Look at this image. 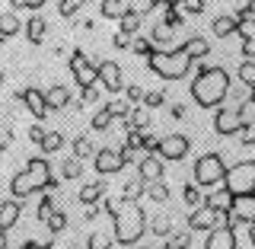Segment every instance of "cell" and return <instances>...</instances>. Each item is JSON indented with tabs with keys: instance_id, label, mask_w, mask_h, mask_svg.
Listing matches in <instances>:
<instances>
[{
	"instance_id": "cell-45",
	"label": "cell",
	"mask_w": 255,
	"mask_h": 249,
	"mask_svg": "<svg viewBox=\"0 0 255 249\" xmlns=\"http://www.w3.org/2000/svg\"><path fill=\"white\" fill-rule=\"evenodd\" d=\"M182 6L191 13V16H198V13H204V0H182Z\"/></svg>"
},
{
	"instance_id": "cell-42",
	"label": "cell",
	"mask_w": 255,
	"mask_h": 249,
	"mask_svg": "<svg viewBox=\"0 0 255 249\" xmlns=\"http://www.w3.org/2000/svg\"><path fill=\"white\" fill-rule=\"evenodd\" d=\"M153 38H137V42H134V51H137V54H143V58H147V54L150 51H153Z\"/></svg>"
},
{
	"instance_id": "cell-25",
	"label": "cell",
	"mask_w": 255,
	"mask_h": 249,
	"mask_svg": "<svg viewBox=\"0 0 255 249\" xmlns=\"http://www.w3.org/2000/svg\"><path fill=\"white\" fill-rule=\"evenodd\" d=\"M143 192H147V182L137 176V179H128L125 186H122V198H125V202H137Z\"/></svg>"
},
{
	"instance_id": "cell-2",
	"label": "cell",
	"mask_w": 255,
	"mask_h": 249,
	"mask_svg": "<svg viewBox=\"0 0 255 249\" xmlns=\"http://www.w3.org/2000/svg\"><path fill=\"white\" fill-rule=\"evenodd\" d=\"M54 176H51V163H48L45 157H32L29 163H26V170H19L13 176V182H10V192H13V198H29V195H35V192H54Z\"/></svg>"
},
{
	"instance_id": "cell-26",
	"label": "cell",
	"mask_w": 255,
	"mask_h": 249,
	"mask_svg": "<svg viewBox=\"0 0 255 249\" xmlns=\"http://www.w3.org/2000/svg\"><path fill=\"white\" fill-rule=\"evenodd\" d=\"M118 22H122V32H128V35H137V32H140V22H143V16H140L137 10H131V13H125Z\"/></svg>"
},
{
	"instance_id": "cell-22",
	"label": "cell",
	"mask_w": 255,
	"mask_h": 249,
	"mask_svg": "<svg viewBox=\"0 0 255 249\" xmlns=\"http://www.w3.org/2000/svg\"><path fill=\"white\" fill-rule=\"evenodd\" d=\"M131 13V0H102V19H122Z\"/></svg>"
},
{
	"instance_id": "cell-36",
	"label": "cell",
	"mask_w": 255,
	"mask_h": 249,
	"mask_svg": "<svg viewBox=\"0 0 255 249\" xmlns=\"http://www.w3.org/2000/svg\"><path fill=\"white\" fill-rule=\"evenodd\" d=\"M54 211H58V208H54V202H51V195H48V192H45L42 205H38V221H42V224H48V218H51Z\"/></svg>"
},
{
	"instance_id": "cell-15",
	"label": "cell",
	"mask_w": 255,
	"mask_h": 249,
	"mask_svg": "<svg viewBox=\"0 0 255 249\" xmlns=\"http://www.w3.org/2000/svg\"><path fill=\"white\" fill-rule=\"evenodd\" d=\"M140 179L143 182H153V179H163V157L156 154V150H143L140 157Z\"/></svg>"
},
{
	"instance_id": "cell-54",
	"label": "cell",
	"mask_w": 255,
	"mask_h": 249,
	"mask_svg": "<svg viewBox=\"0 0 255 249\" xmlns=\"http://www.w3.org/2000/svg\"><path fill=\"white\" fill-rule=\"evenodd\" d=\"M169 112H172V118H182V115H185V106H182V102H175Z\"/></svg>"
},
{
	"instance_id": "cell-55",
	"label": "cell",
	"mask_w": 255,
	"mask_h": 249,
	"mask_svg": "<svg viewBox=\"0 0 255 249\" xmlns=\"http://www.w3.org/2000/svg\"><path fill=\"white\" fill-rule=\"evenodd\" d=\"M153 230H156V234H166V230H169V224H166L163 218H159V221L153 224Z\"/></svg>"
},
{
	"instance_id": "cell-61",
	"label": "cell",
	"mask_w": 255,
	"mask_h": 249,
	"mask_svg": "<svg viewBox=\"0 0 255 249\" xmlns=\"http://www.w3.org/2000/svg\"><path fill=\"white\" fill-rule=\"evenodd\" d=\"M0 42H3V35H0Z\"/></svg>"
},
{
	"instance_id": "cell-35",
	"label": "cell",
	"mask_w": 255,
	"mask_h": 249,
	"mask_svg": "<svg viewBox=\"0 0 255 249\" xmlns=\"http://www.w3.org/2000/svg\"><path fill=\"white\" fill-rule=\"evenodd\" d=\"M182 198H185L191 208H198V205H201V186H198V182H195V186H185V189H182Z\"/></svg>"
},
{
	"instance_id": "cell-10",
	"label": "cell",
	"mask_w": 255,
	"mask_h": 249,
	"mask_svg": "<svg viewBox=\"0 0 255 249\" xmlns=\"http://www.w3.org/2000/svg\"><path fill=\"white\" fill-rule=\"evenodd\" d=\"M188 150H191V141L185 138V134H166V138H159L156 154L163 160H185Z\"/></svg>"
},
{
	"instance_id": "cell-51",
	"label": "cell",
	"mask_w": 255,
	"mask_h": 249,
	"mask_svg": "<svg viewBox=\"0 0 255 249\" xmlns=\"http://www.w3.org/2000/svg\"><path fill=\"white\" fill-rule=\"evenodd\" d=\"M128 99H131V102H140V99H143V90L131 83V86H128Z\"/></svg>"
},
{
	"instance_id": "cell-37",
	"label": "cell",
	"mask_w": 255,
	"mask_h": 249,
	"mask_svg": "<svg viewBox=\"0 0 255 249\" xmlns=\"http://www.w3.org/2000/svg\"><path fill=\"white\" fill-rule=\"evenodd\" d=\"M64 227H67V214H64V211H54L51 218H48V230H51V234H61Z\"/></svg>"
},
{
	"instance_id": "cell-44",
	"label": "cell",
	"mask_w": 255,
	"mask_h": 249,
	"mask_svg": "<svg viewBox=\"0 0 255 249\" xmlns=\"http://www.w3.org/2000/svg\"><path fill=\"white\" fill-rule=\"evenodd\" d=\"M96 86H99V83H96ZM96 86H80V90H83V93H80V99H83V102H90V106H93V102L99 99V90H96Z\"/></svg>"
},
{
	"instance_id": "cell-59",
	"label": "cell",
	"mask_w": 255,
	"mask_h": 249,
	"mask_svg": "<svg viewBox=\"0 0 255 249\" xmlns=\"http://www.w3.org/2000/svg\"><path fill=\"white\" fill-rule=\"evenodd\" d=\"M249 93H252V96H255V86H249Z\"/></svg>"
},
{
	"instance_id": "cell-30",
	"label": "cell",
	"mask_w": 255,
	"mask_h": 249,
	"mask_svg": "<svg viewBox=\"0 0 255 249\" xmlns=\"http://www.w3.org/2000/svg\"><path fill=\"white\" fill-rule=\"evenodd\" d=\"M239 80H243V86H255V58H246L239 64Z\"/></svg>"
},
{
	"instance_id": "cell-12",
	"label": "cell",
	"mask_w": 255,
	"mask_h": 249,
	"mask_svg": "<svg viewBox=\"0 0 255 249\" xmlns=\"http://www.w3.org/2000/svg\"><path fill=\"white\" fill-rule=\"evenodd\" d=\"M188 227L191 230H214V227H220V211L217 208H211V205H198L195 211L188 214Z\"/></svg>"
},
{
	"instance_id": "cell-6",
	"label": "cell",
	"mask_w": 255,
	"mask_h": 249,
	"mask_svg": "<svg viewBox=\"0 0 255 249\" xmlns=\"http://www.w3.org/2000/svg\"><path fill=\"white\" fill-rule=\"evenodd\" d=\"M220 186H227L236 198L255 195V160H239V163H233Z\"/></svg>"
},
{
	"instance_id": "cell-3",
	"label": "cell",
	"mask_w": 255,
	"mask_h": 249,
	"mask_svg": "<svg viewBox=\"0 0 255 249\" xmlns=\"http://www.w3.org/2000/svg\"><path fill=\"white\" fill-rule=\"evenodd\" d=\"M112 221H115V243L118 246H134L137 240L147 234V214L137 202H125L122 208L112 211Z\"/></svg>"
},
{
	"instance_id": "cell-33",
	"label": "cell",
	"mask_w": 255,
	"mask_h": 249,
	"mask_svg": "<svg viewBox=\"0 0 255 249\" xmlns=\"http://www.w3.org/2000/svg\"><path fill=\"white\" fill-rule=\"evenodd\" d=\"M74 157H80V160H86V157H96V150H93L90 138H77V141H74Z\"/></svg>"
},
{
	"instance_id": "cell-52",
	"label": "cell",
	"mask_w": 255,
	"mask_h": 249,
	"mask_svg": "<svg viewBox=\"0 0 255 249\" xmlns=\"http://www.w3.org/2000/svg\"><path fill=\"white\" fill-rule=\"evenodd\" d=\"M179 246H188V237H172L169 243H166V249H179Z\"/></svg>"
},
{
	"instance_id": "cell-5",
	"label": "cell",
	"mask_w": 255,
	"mask_h": 249,
	"mask_svg": "<svg viewBox=\"0 0 255 249\" xmlns=\"http://www.w3.org/2000/svg\"><path fill=\"white\" fill-rule=\"evenodd\" d=\"M227 160H223V154H217V150H211V154H201L195 160V182L201 189L207 186H220L223 179H227Z\"/></svg>"
},
{
	"instance_id": "cell-38",
	"label": "cell",
	"mask_w": 255,
	"mask_h": 249,
	"mask_svg": "<svg viewBox=\"0 0 255 249\" xmlns=\"http://www.w3.org/2000/svg\"><path fill=\"white\" fill-rule=\"evenodd\" d=\"M239 35H243V38H252L255 35V16H243V19H239Z\"/></svg>"
},
{
	"instance_id": "cell-43",
	"label": "cell",
	"mask_w": 255,
	"mask_h": 249,
	"mask_svg": "<svg viewBox=\"0 0 255 249\" xmlns=\"http://www.w3.org/2000/svg\"><path fill=\"white\" fill-rule=\"evenodd\" d=\"M86 246H90V249H109V246H112V240H106L102 234H93L90 240H86Z\"/></svg>"
},
{
	"instance_id": "cell-34",
	"label": "cell",
	"mask_w": 255,
	"mask_h": 249,
	"mask_svg": "<svg viewBox=\"0 0 255 249\" xmlns=\"http://www.w3.org/2000/svg\"><path fill=\"white\" fill-rule=\"evenodd\" d=\"M80 173H83V166H80V157H74V160H64V170H61L64 179H77Z\"/></svg>"
},
{
	"instance_id": "cell-24",
	"label": "cell",
	"mask_w": 255,
	"mask_h": 249,
	"mask_svg": "<svg viewBox=\"0 0 255 249\" xmlns=\"http://www.w3.org/2000/svg\"><path fill=\"white\" fill-rule=\"evenodd\" d=\"M236 29H239V19H236V16H217V19H214V26H211V32L217 38H230Z\"/></svg>"
},
{
	"instance_id": "cell-27",
	"label": "cell",
	"mask_w": 255,
	"mask_h": 249,
	"mask_svg": "<svg viewBox=\"0 0 255 249\" xmlns=\"http://www.w3.org/2000/svg\"><path fill=\"white\" fill-rule=\"evenodd\" d=\"M106 109L112 112L115 118H128L134 112V106H131V99H112V102H106Z\"/></svg>"
},
{
	"instance_id": "cell-50",
	"label": "cell",
	"mask_w": 255,
	"mask_h": 249,
	"mask_svg": "<svg viewBox=\"0 0 255 249\" xmlns=\"http://www.w3.org/2000/svg\"><path fill=\"white\" fill-rule=\"evenodd\" d=\"M131 38H134V35H128V32L118 29V35H115V48H128V45H131Z\"/></svg>"
},
{
	"instance_id": "cell-41",
	"label": "cell",
	"mask_w": 255,
	"mask_h": 249,
	"mask_svg": "<svg viewBox=\"0 0 255 249\" xmlns=\"http://www.w3.org/2000/svg\"><path fill=\"white\" fill-rule=\"evenodd\" d=\"M143 106H150V109L163 106V93H159V90H150V93H143Z\"/></svg>"
},
{
	"instance_id": "cell-32",
	"label": "cell",
	"mask_w": 255,
	"mask_h": 249,
	"mask_svg": "<svg viewBox=\"0 0 255 249\" xmlns=\"http://www.w3.org/2000/svg\"><path fill=\"white\" fill-rule=\"evenodd\" d=\"M83 3H86V0H61V3H58V13L64 16V19H70V16H77L80 10H83Z\"/></svg>"
},
{
	"instance_id": "cell-1",
	"label": "cell",
	"mask_w": 255,
	"mask_h": 249,
	"mask_svg": "<svg viewBox=\"0 0 255 249\" xmlns=\"http://www.w3.org/2000/svg\"><path fill=\"white\" fill-rule=\"evenodd\" d=\"M230 96V74L227 67H198L195 83H191V99L201 109H220Z\"/></svg>"
},
{
	"instance_id": "cell-21",
	"label": "cell",
	"mask_w": 255,
	"mask_h": 249,
	"mask_svg": "<svg viewBox=\"0 0 255 249\" xmlns=\"http://www.w3.org/2000/svg\"><path fill=\"white\" fill-rule=\"evenodd\" d=\"M19 32H22V22H19V16H16V10L0 13V35H3V42L13 38V35H19Z\"/></svg>"
},
{
	"instance_id": "cell-19",
	"label": "cell",
	"mask_w": 255,
	"mask_h": 249,
	"mask_svg": "<svg viewBox=\"0 0 255 249\" xmlns=\"http://www.w3.org/2000/svg\"><path fill=\"white\" fill-rule=\"evenodd\" d=\"M45 96H48V106H51V112L67 109V106H70V99H74V93H70L67 86H61V83H54L51 90H45Z\"/></svg>"
},
{
	"instance_id": "cell-53",
	"label": "cell",
	"mask_w": 255,
	"mask_h": 249,
	"mask_svg": "<svg viewBox=\"0 0 255 249\" xmlns=\"http://www.w3.org/2000/svg\"><path fill=\"white\" fill-rule=\"evenodd\" d=\"M10 131H6V128H0V150H6V147H10Z\"/></svg>"
},
{
	"instance_id": "cell-58",
	"label": "cell",
	"mask_w": 255,
	"mask_h": 249,
	"mask_svg": "<svg viewBox=\"0 0 255 249\" xmlns=\"http://www.w3.org/2000/svg\"><path fill=\"white\" fill-rule=\"evenodd\" d=\"M163 6H182V0H163Z\"/></svg>"
},
{
	"instance_id": "cell-23",
	"label": "cell",
	"mask_w": 255,
	"mask_h": 249,
	"mask_svg": "<svg viewBox=\"0 0 255 249\" xmlns=\"http://www.w3.org/2000/svg\"><path fill=\"white\" fill-rule=\"evenodd\" d=\"M45 32H48V22L42 19V16H32V19L26 22V38L32 45H42L45 42Z\"/></svg>"
},
{
	"instance_id": "cell-31",
	"label": "cell",
	"mask_w": 255,
	"mask_h": 249,
	"mask_svg": "<svg viewBox=\"0 0 255 249\" xmlns=\"http://www.w3.org/2000/svg\"><path fill=\"white\" fill-rule=\"evenodd\" d=\"M61 147H64L61 131H48V134H45V141H42V150H45V154H58Z\"/></svg>"
},
{
	"instance_id": "cell-39",
	"label": "cell",
	"mask_w": 255,
	"mask_h": 249,
	"mask_svg": "<svg viewBox=\"0 0 255 249\" xmlns=\"http://www.w3.org/2000/svg\"><path fill=\"white\" fill-rule=\"evenodd\" d=\"M239 112H243L246 125H249V122H255V96H252V93L246 96V102H243V106H239Z\"/></svg>"
},
{
	"instance_id": "cell-13",
	"label": "cell",
	"mask_w": 255,
	"mask_h": 249,
	"mask_svg": "<svg viewBox=\"0 0 255 249\" xmlns=\"http://www.w3.org/2000/svg\"><path fill=\"white\" fill-rule=\"evenodd\" d=\"M204 246H207V249H236V246H239V240H236V227H233V224H223V227L207 230Z\"/></svg>"
},
{
	"instance_id": "cell-18",
	"label": "cell",
	"mask_w": 255,
	"mask_h": 249,
	"mask_svg": "<svg viewBox=\"0 0 255 249\" xmlns=\"http://www.w3.org/2000/svg\"><path fill=\"white\" fill-rule=\"evenodd\" d=\"M204 205L217 208V211H233V205H236V195H233V192H230L227 186H220L217 192H211V195L204 198Z\"/></svg>"
},
{
	"instance_id": "cell-11",
	"label": "cell",
	"mask_w": 255,
	"mask_h": 249,
	"mask_svg": "<svg viewBox=\"0 0 255 249\" xmlns=\"http://www.w3.org/2000/svg\"><path fill=\"white\" fill-rule=\"evenodd\" d=\"M16 96H19V102H26V109H29L35 118H38V122H42V118L48 115V112H51L45 90H38V86H26V90H19Z\"/></svg>"
},
{
	"instance_id": "cell-17",
	"label": "cell",
	"mask_w": 255,
	"mask_h": 249,
	"mask_svg": "<svg viewBox=\"0 0 255 249\" xmlns=\"http://www.w3.org/2000/svg\"><path fill=\"white\" fill-rule=\"evenodd\" d=\"M19 214H22V208H19V198H10V202H0V230H10V227H16Z\"/></svg>"
},
{
	"instance_id": "cell-60",
	"label": "cell",
	"mask_w": 255,
	"mask_h": 249,
	"mask_svg": "<svg viewBox=\"0 0 255 249\" xmlns=\"http://www.w3.org/2000/svg\"><path fill=\"white\" fill-rule=\"evenodd\" d=\"M0 83H3V70H0Z\"/></svg>"
},
{
	"instance_id": "cell-14",
	"label": "cell",
	"mask_w": 255,
	"mask_h": 249,
	"mask_svg": "<svg viewBox=\"0 0 255 249\" xmlns=\"http://www.w3.org/2000/svg\"><path fill=\"white\" fill-rule=\"evenodd\" d=\"M99 83L109 93H122L125 90V74L115 61H99Z\"/></svg>"
},
{
	"instance_id": "cell-9",
	"label": "cell",
	"mask_w": 255,
	"mask_h": 249,
	"mask_svg": "<svg viewBox=\"0 0 255 249\" xmlns=\"http://www.w3.org/2000/svg\"><path fill=\"white\" fill-rule=\"evenodd\" d=\"M246 128V118L239 109H217V118H214V131L230 138V134H243Z\"/></svg>"
},
{
	"instance_id": "cell-8",
	"label": "cell",
	"mask_w": 255,
	"mask_h": 249,
	"mask_svg": "<svg viewBox=\"0 0 255 249\" xmlns=\"http://www.w3.org/2000/svg\"><path fill=\"white\" fill-rule=\"evenodd\" d=\"M125 163H128L125 154H122V150H112V147L96 150V157H93V166H96V173H99V176H115V173H122Z\"/></svg>"
},
{
	"instance_id": "cell-29",
	"label": "cell",
	"mask_w": 255,
	"mask_h": 249,
	"mask_svg": "<svg viewBox=\"0 0 255 249\" xmlns=\"http://www.w3.org/2000/svg\"><path fill=\"white\" fill-rule=\"evenodd\" d=\"M112 122H115V115H112V112L102 106V109L93 115V131H99V134H102V131H109V125H112Z\"/></svg>"
},
{
	"instance_id": "cell-28",
	"label": "cell",
	"mask_w": 255,
	"mask_h": 249,
	"mask_svg": "<svg viewBox=\"0 0 255 249\" xmlns=\"http://www.w3.org/2000/svg\"><path fill=\"white\" fill-rule=\"evenodd\" d=\"M147 195L153 198V202H159V205H163V202H169V189L163 186V179H153V182H147Z\"/></svg>"
},
{
	"instance_id": "cell-48",
	"label": "cell",
	"mask_w": 255,
	"mask_h": 249,
	"mask_svg": "<svg viewBox=\"0 0 255 249\" xmlns=\"http://www.w3.org/2000/svg\"><path fill=\"white\" fill-rule=\"evenodd\" d=\"M243 16H255V0H246V6L236 10V19H243Z\"/></svg>"
},
{
	"instance_id": "cell-4",
	"label": "cell",
	"mask_w": 255,
	"mask_h": 249,
	"mask_svg": "<svg viewBox=\"0 0 255 249\" xmlns=\"http://www.w3.org/2000/svg\"><path fill=\"white\" fill-rule=\"evenodd\" d=\"M191 64H195V58H188L179 45L175 48H153V51L147 54V67L153 70L159 80H182L191 70Z\"/></svg>"
},
{
	"instance_id": "cell-49",
	"label": "cell",
	"mask_w": 255,
	"mask_h": 249,
	"mask_svg": "<svg viewBox=\"0 0 255 249\" xmlns=\"http://www.w3.org/2000/svg\"><path fill=\"white\" fill-rule=\"evenodd\" d=\"M243 58H255V35L243 38Z\"/></svg>"
},
{
	"instance_id": "cell-47",
	"label": "cell",
	"mask_w": 255,
	"mask_h": 249,
	"mask_svg": "<svg viewBox=\"0 0 255 249\" xmlns=\"http://www.w3.org/2000/svg\"><path fill=\"white\" fill-rule=\"evenodd\" d=\"M243 144H246V147H252V144H255V122H249V125L243 128Z\"/></svg>"
},
{
	"instance_id": "cell-7",
	"label": "cell",
	"mask_w": 255,
	"mask_h": 249,
	"mask_svg": "<svg viewBox=\"0 0 255 249\" xmlns=\"http://www.w3.org/2000/svg\"><path fill=\"white\" fill-rule=\"evenodd\" d=\"M70 74H74L77 86H96L99 83V61H90L80 48H74L70 51Z\"/></svg>"
},
{
	"instance_id": "cell-46",
	"label": "cell",
	"mask_w": 255,
	"mask_h": 249,
	"mask_svg": "<svg viewBox=\"0 0 255 249\" xmlns=\"http://www.w3.org/2000/svg\"><path fill=\"white\" fill-rule=\"evenodd\" d=\"M45 134H48V131H45V128H42V125H35V128H29V141H32V144H38V147H42V141H45Z\"/></svg>"
},
{
	"instance_id": "cell-20",
	"label": "cell",
	"mask_w": 255,
	"mask_h": 249,
	"mask_svg": "<svg viewBox=\"0 0 255 249\" xmlns=\"http://www.w3.org/2000/svg\"><path fill=\"white\" fill-rule=\"evenodd\" d=\"M179 48L188 54V58H195V61L211 54V42H207V38H201V35H195V38H188V42H182Z\"/></svg>"
},
{
	"instance_id": "cell-57",
	"label": "cell",
	"mask_w": 255,
	"mask_h": 249,
	"mask_svg": "<svg viewBox=\"0 0 255 249\" xmlns=\"http://www.w3.org/2000/svg\"><path fill=\"white\" fill-rule=\"evenodd\" d=\"M249 246H255V221L249 224Z\"/></svg>"
},
{
	"instance_id": "cell-56",
	"label": "cell",
	"mask_w": 255,
	"mask_h": 249,
	"mask_svg": "<svg viewBox=\"0 0 255 249\" xmlns=\"http://www.w3.org/2000/svg\"><path fill=\"white\" fill-rule=\"evenodd\" d=\"M10 6L13 10H22V6H29V0H10Z\"/></svg>"
},
{
	"instance_id": "cell-40",
	"label": "cell",
	"mask_w": 255,
	"mask_h": 249,
	"mask_svg": "<svg viewBox=\"0 0 255 249\" xmlns=\"http://www.w3.org/2000/svg\"><path fill=\"white\" fill-rule=\"evenodd\" d=\"M163 22H166V26H179V22H182V13H179V6H166V16H163Z\"/></svg>"
},
{
	"instance_id": "cell-16",
	"label": "cell",
	"mask_w": 255,
	"mask_h": 249,
	"mask_svg": "<svg viewBox=\"0 0 255 249\" xmlns=\"http://www.w3.org/2000/svg\"><path fill=\"white\" fill-rule=\"evenodd\" d=\"M102 198H106V182H102V179L99 182H90V186H83V189L77 192V202L86 205V208H90V205H99Z\"/></svg>"
}]
</instances>
